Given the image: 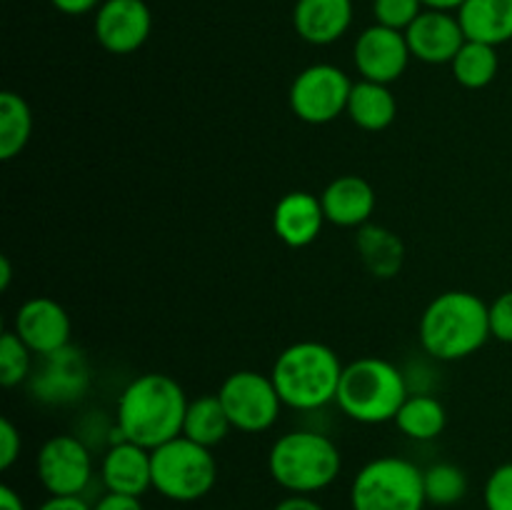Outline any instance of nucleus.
<instances>
[{
	"instance_id": "5",
	"label": "nucleus",
	"mask_w": 512,
	"mask_h": 510,
	"mask_svg": "<svg viewBox=\"0 0 512 510\" xmlns=\"http://www.w3.org/2000/svg\"><path fill=\"white\" fill-rule=\"evenodd\" d=\"M408 395V383L400 368L390 360L365 355L343 368L335 403L355 423L380 425L395 420Z\"/></svg>"
},
{
	"instance_id": "25",
	"label": "nucleus",
	"mask_w": 512,
	"mask_h": 510,
	"mask_svg": "<svg viewBox=\"0 0 512 510\" xmlns=\"http://www.w3.org/2000/svg\"><path fill=\"white\" fill-rule=\"evenodd\" d=\"M450 68H453V78L463 88H488L500 70L498 48L488 43H478V40H465V45L458 50L453 63H450Z\"/></svg>"
},
{
	"instance_id": "21",
	"label": "nucleus",
	"mask_w": 512,
	"mask_h": 510,
	"mask_svg": "<svg viewBox=\"0 0 512 510\" xmlns=\"http://www.w3.org/2000/svg\"><path fill=\"white\" fill-rule=\"evenodd\" d=\"M410 440H435L448 425V413L438 398L428 393H410L393 420Z\"/></svg>"
},
{
	"instance_id": "7",
	"label": "nucleus",
	"mask_w": 512,
	"mask_h": 510,
	"mask_svg": "<svg viewBox=\"0 0 512 510\" xmlns=\"http://www.w3.org/2000/svg\"><path fill=\"white\" fill-rule=\"evenodd\" d=\"M218 483L213 448L178 435L153 450V490L173 503H195Z\"/></svg>"
},
{
	"instance_id": "34",
	"label": "nucleus",
	"mask_w": 512,
	"mask_h": 510,
	"mask_svg": "<svg viewBox=\"0 0 512 510\" xmlns=\"http://www.w3.org/2000/svg\"><path fill=\"white\" fill-rule=\"evenodd\" d=\"M50 3L63 15H85L98 10L103 5V0H50Z\"/></svg>"
},
{
	"instance_id": "32",
	"label": "nucleus",
	"mask_w": 512,
	"mask_h": 510,
	"mask_svg": "<svg viewBox=\"0 0 512 510\" xmlns=\"http://www.w3.org/2000/svg\"><path fill=\"white\" fill-rule=\"evenodd\" d=\"M35 510H93V505L83 495H50Z\"/></svg>"
},
{
	"instance_id": "15",
	"label": "nucleus",
	"mask_w": 512,
	"mask_h": 510,
	"mask_svg": "<svg viewBox=\"0 0 512 510\" xmlns=\"http://www.w3.org/2000/svg\"><path fill=\"white\" fill-rule=\"evenodd\" d=\"M100 480L105 493L133 495L143 498L153 488V450L118 438L103 455L100 463Z\"/></svg>"
},
{
	"instance_id": "33",
	"label": "nucleus",
	"mask_w": 512,
	"mask_h": 510,
	"mask_svg": "<svg viewBox=\"0 0 512 510\" xmlns=\"http://www.w3.org/2000/svg\"><path fill=\"white\" fill-rule=\"evenodd\" d=\"M93 510H145L140 498L133 495H120V493H105L98 503L93 505Z\"/></svg>"
},
{
	"instance_id": "36",
	"label": "nucleus",
	"mask_w": 512,
	"mask_h": 510,
	"mask_svg": "<svg viewBox=\"0 0 512 510\" xmlns=\"http://www.w3.org/2000/svg\"><path fill=\"white\" fill-rule=\"evenodd\" d=\"M0 510H28V508H25V500L20 498L18 490H13L10 485H0Z\"/></svg>"
},
{
	"instance_id": "31",
	"label": "nucleus",
	"mask_w": 512,
	"mask_h": 510,
	"mask_svg": "<svg viewBox=\"0 0 512 510\" xmlns=\"http://www.w3.org/2000/svg\"><path fill=\"white\" fill-rule=\"evenodd\" d=\"M20 450H23L20 430L15 428L13 420L3 418L0 420V470L13 468L15 460L20 458Z\"/></svg>"
},
{
	"instance_id": "29",
	"label": "nucleus",
	"mask_w": 512,
	"mask_h": 510,
	"mask_svg": "<svg viewBox=\"0 0 512 510\" xmlns=\"http://www.w3.org/2000/svg\"><path fill=\"white\" fill-rule=\"evenodd\" d=\"M485 510H512V463H503L488 475L483 488Z\"/></svg>"
},
{
	"instance_id": "18",
	"label": "nucleus",
	"mask_w": 512,
	"mask_h": 510,
	"mask_svg": "<svg viewBox=\"0 0 512 510\" xmlns=\"http://www.w3.org/2000/svg\"><path fill=\"white\" fill-rule=\"evenodd\" d=\"M353 25V0H298L293 28L305 43L330 45Z\"/></svg>"
},
{
	"instance_id": "9",
	"label": "nucleus",
	"mask_w": 512,
	"mask_h": 510,
	"mask_svg": "<svg viewBox=\"0 0 512 510\" xmlns=\"http://www.w3.org/2000/svg\"><path fill=\"white\" fill-rule=\"evenodd\" d=\"M353 80L345 70L330 63H315L300 70L298 78L290 85V110L303 123L325 125L348 110Z\"/></svg>"
},
{
	"instance_id": "8",
	"label": "nucleus",
	"mask_w": 512,
	"mask_h": 510,
	"mask_svg": "<svg viewBox=\"0 0 512 510\" xmlns=\"http://www.w3.org/2000/svg\"><path fill=\"white\" fill-rule=\"evenodd\" d=\"M218 398L233 428L240 433H265L278 423L283 408L273 378L258 370L230 373L220 385Z\"/></svg>"
},
{
	"instance_id": "3",
	"label": "nucleus",
	"mask_w": 512,
	"mask_h": 510,
	"mask_svg": "<svg viewBox=\"0 0 512 510\" xmlns=\"http://www.w3.org/2000/svg\"><path fill=\"white\" fill-rule=\"evenodd\" d=\"M343 368L330 345L300 340L275 358L270 378L283 405L295 410H318L338 398Z\"/></svg>"
},
{
	"instance_id": "6",
	"label": "nucleus",
	"mask_w": 512,
	"mask_h": 510,
	"mask_svg": "<svg viewBox=\"0 0 512 510\" xmlns=\"http://www.w3.org/2000/svg\"><path fill=\"white\" fill-rule=\"evenodd\" d=\"M423 470L400 455L368 460L350 483L353 510H425Z\"/></svg>"
},
{
	"instance_id": "23",
	"label": "nucleus",
	"mask_w": 512,
	"mask_h": 510,
	"mask_svg": "<svg viewBox=\"0 0 512 510\" xmlns=\"http://www.w3.org/2000/svg\"><path fill=\"white\" fill-rule=\"evenodd\" d=\"M358 253L365 268L378 278H393L403 268L405 248L400 238L378 225H363L358 233Z\"/></svg>"
},
{
	"instance_id": "13",
	"label": "nucleus",
	"mask_w": 512,
	"mask_h": 510,
	"mask_svg": "<svg viewBox=\"0 0 512 510\" xmlns=\"http://www.w3.org/2000/svg\"><path fill=\"white\" fill-rule=\"evenodd\" d=\"M13 330L33 353L48 358V355L70 348L73 323H70L68 310L58 300L38 295L20 305L13 318Z\"/></svg>"
},
{
	"instance_id": "28",
	"label": "nucleus",
	"mask_w": 512,
	"mask_h": 510,
	"mask_svg": "<svg viewBox=\"0 0 512 510\" xmlns=\"http://www.w3.org/2000/svg\"><path fill=\"white\" fill-rule=\"evenodd\" d=\"M425 5L420 0H373L375 23L405 33L415 23Z\"/></svg>"
},
{
	"instance_id": "1",
	"label": "nucleus",
	"mask_w": 512,
	"mask_h": 510,
	"mask_svg": "<svg viewBox=\"0 0 512 510\" xmlns=\"http://www.w3.org/2000/svg\"><path fill=\"white\" fill-rule=\"evenodd\" d=\"M188 395L165 373L138 375L125 385L118 400V433L143 448L155 450L183 435Z\"/></svg>"
},
{
	"instance_id": "19",
	"label": "nucleus",
	"mask_w": 512,
	"mask_h": 510,
	"mask_svg": "<svg viewBox=\"0 0 512 510\" xmlns=\"http://www.w3.org/2000/svg\"><path fill=\"white\" fill-rule=\"evenodd\" d=\"M458 20L468 40L495 48L512 40V0H465Z\"/></svg>"
},
{
	"instance_id": "10",
	"label": "nucleus",
	"mask_w": 512,
	"mask_h": 510,
	"mask_svg": "<svg viewBox=\"0 0 512 510\" xmlns=\"http://www.w3.org/2000/svg\"><path fill=\"white\" fill-rule=\"evenodd\" d=\"M35 475L48 495H83L93 480V455L75 435H53L40 445Z\"/></svg>"
},
{
	"instance_id": "12",
	"label": "nucleus",
	"mask_w": 512,
	"mask_h": 510,
	"mask_svg": "<svg viewBox=\"0 0 512 510\" xmlns=\"http://www.w3.org/2000/svg\"><path fill=\"white\" fill-rule=\"evenodd\" d=\"M410 58L413 53L405 33L378 23L365 28L353 45V60L360 78L373 83H395L408 70Z\"/></svg>"
},
{
	"instance_id": "14",
	"label": "nucleus",
	"mask_w": 512,
	"mask_h": 510,
	"mask_svg": "<svg viewBox=\"0 0 512 510\" xmlns=\"http://www.w3.org/2000/svg\"><path fill=\"white\" fill-rule=\"evenodd\" d=\"M405 38H408L413 58L423 60L428 65H450L458 50L465 45V40H468L458 20V13L430 8H425L415 18V23L405 30Z\"/></svg>"
},
{
	"instance_id": "37",
	"label": "nucleus",
	"mask_w": 512,
	"mask_h": 510,
	"mask_svg": "<svg viewBox=\"0 0 512 510\" xmlns=\"http://www.w3.org/2000/svg\"><path fill=\"white\" fill-rule=\"evenodd\" d=\"M430 10H445V13H458L465 0H420Z\"/></svg>"
},
{
	"instance_id": "11",
	"label": "nucleus",
	"mask_w": 512,
	"mask_h": 510,
	"mask_svg": "<svg viewBox=\"0 0 512 510\" xmlns=\"http://www.w3.org/2000/svg\"><path fill=\"white\" fill-rule=\"evenodd\" d=\"M95 40L113 55H130L143 48L153 30V13L145 0H103L95 10Z\"/></svg>"
},
{
	"instance_id": "35",
	"label": "nucleus",
	"mask_w": 512,
	"mask_h": 510,
	"mask_svg": "<svg viewBox=\"0 0 512 510\" xmlns=\"http://www.w3.org/2000/svg\"><path fill=\"white\" fill-rule=\"evenodd\" d=\"M273 510H325L313 495H288Z\"/></svg>"
},
{
	"instance_id": "16",
	"label": "nucleus",
	"mask_w": 512,
	"mask_h": 510,
	"mask_svg": "<svg viewBox=\"0 0 512 510\" xmlns=\"http://www.w3.org/2000/svg\"><path fill=\"white\" fill-rule=\"evenodd\" d=\"M325 223L328 220L320 198L305 190L283 195L273 210V230L288 248H305L315 243Z\"/></svg>"
},
{
	"instance_id": "17",
	"label": "nucleus",
	"mask_w": 512,
	"mask_h": 510,
	"mask_svg": "<svg viewBox=\"0 0 512 510\" xmlns=\"http://www.w3.org/2000/svg\"><path fill=\"white\" fill-rule=\"evenodd\" d=\"M320 203L328 223L340 228H363L375 213V190L360 175H340L325 185Z\"/></svg>"
},
{
	"instance_id": "30",
	"label": "nucleus",
	"mask_w": 512,
	"mask_h": 510,
	"mask_svg": "<svg viewBox=\"0 0 512 510\" xmlns=\"http://www.w3.org/2000/svg\"><path fill=\"white\" fill-rule=\"evenodd\" d=\"M490 333L500 343H512V290L490 303Z\"/></svg>"
},
{
	"instance_id": "2",
	"label": "nucleus",
	"mask_w": 512,
	"mask_h": 510,
	"mask_svg": "<svg viewBox=\"0 0 512 510\" xmlns=\"http://www.w3.org/2000/svg\"><path fill=\"white\" fill-rule=\"evenodd\" d=\"M490 333V305L470 290H448L430 300L420 315V345L438 360L478 353Z\"/></svg>"
},
{
	"instance_id": "20",
	"label": "nucleus",
	"mask_w": 512,
	"mask_h": 510,
	"mask_svg": "<svg viewBox=\"0 0 512 510\" xmlns=\"http://www.w3.org/2000/svg\"><path fill=\"white\" fill-rule=\"evenodd\" d=\"M345 113L358 128L378 133V130L393 125L395 115H398V100L388 85L360 78V83H353Z\"/></svg>"
},
{
	"instance_id": "22",
	"label": "nucleus",
	"mask_w": 512,
	"mask_h": 510,
	"mask_svg": "<svg viewBox=\"0 0 512 510\" xmlns=\"http://www.w3.org/2000/svg\"><path fill=\"white\" fill-rule=\"evenodd\" d=\"M230 430H233V423H230L218 395H200V398L190 400L183 423L185 438L195 440L205 448H215L228 438Z\"/></svg>"
},
{
	"instance_id": "24",
	"label": "nucleus",
	"mask_w": 512,
	"mask_h": 510,
	"mask_svg": "<svg viewBox=\"0 0 512 510\" xmlns=\"http://www.w3.org/2000/svg\"><path fill=\"white\" fill-rule=\"evenodd\" d=\"M30 135H33V113L23 95L13 90L0 93V158H18Z\"/></svg>"
},
{
	"instance_id": "26",
	"label": "nucleus",
	"mask_w": 512,
	"mask_h": 510,
	"mask_svg": "<svg viewBox=\"0 0 512 510\" xmlns=\"http://www.w3.org/2000/svg\"><path fill=\"white\" fill-rule=\"evenodd\" d=\"M425 500L435 508H453L468 495V475L453 463H433L423 470Z\"/></svg>"
},
{
	"instance_id": "27",
	"label": "nucleus",
	"mask_w": 512,
	"mask_h": 510,
	"mask_svg": "<svg viewBox=\"0 0 512 510\" xmlns=\"http://www.w3.org/2000/svg\"><path fill=\"white\" fill-rule=\"evenodd\" d=\"M30 360H33V350L15 335V330H5L0 338V383L3 388H15L28 380Z\"/></svg>"
},
{
	"instance_id": "4",
	"label": "nucleus",
	"mask_w": 512,
	"mask_h": 510,
	"mask_svg": "<svg viewBox=\"0 0 512 510\" xmlns=\"http://www.w3.org/2000/svg\"><path fill=\"white\" fill-rule=\"evenodd\" d=\"M343 470L340 448L318 430L280 435L268 453V473L290 495H313L330 488Z\"/></svg>"
},
{
	"instance_id": "38",
	"label": "nucleus",
	"mask_w": 512,
	"mask_h": 510,
	"mask_svg": "<svg viewBox=\"0 0 512 510\" xmlns=\"http://www.w3.org/2000/svg\"><path fill=\"white\" fill-rule=\"evenodd\" d=\"M10 278H13V270H10V260L0 258V290H8L10 288Z\"/></svg>"
}]
</instances>
